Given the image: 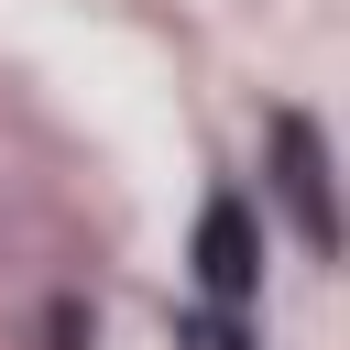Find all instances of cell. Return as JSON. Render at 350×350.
I'll list each match as a JSON object with an SVG mask.
<instances>
[{"instance_id": "obj_3", "label": "cell", "mask_w": 350, "mask_h": 350, "mask_svg": "<svg viewBox=\"0 0 350 350\" xmlns=\"http://www.w3.org/2000/svg\"><path fill=\"white\" fill-rule=\"evenodd\" d=\"M175 350H252V328H241L230 306H186V317H175Z\"/></svg>"}, {"instance_id": "obj_1", "label": "cell", "mask_w": 350, "mask_h": 350, "mask_svg": "<svg viewBox=\"0 0 350 350\" xmlns=\"http://www.w3.org/2000/svg\"><path fill=\"white\" fill-rule=\"evenodd\" d=\"M273 186H284V208H295V241L306 252H339V208H328V142H317V120H273Z\"/></svg>"}, {"instance_id": "obj_2", "label": "cell", "mask_w": 350, "mask_h": 350, "mask_svg": "<svg viewBox=\"0 0 350 350\" xmlns=\"http://www.w3.org/2000/svg\"><path fill=\"white\" fill-rule=\"evenodd\" d=\"M197 284H208V306H241L262 284V241H252L241 197H208V219H197Z\"/></svg>"}]
</instances>
